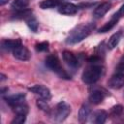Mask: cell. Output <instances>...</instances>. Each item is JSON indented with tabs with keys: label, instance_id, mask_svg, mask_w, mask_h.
Here are the masks:
<instances>
[{
	"label": "cell",
	"instance_id": "1",
	"mask_svg": "<svg viewBox=\"0 0 124 124\" xmlns=\"http://www.w3.org/2000/svg\"><path fill=\"white\" fill-rule=\"evenodd\" d=\"M94 28H95V24L92 22L83 23V24L77 26L70 32L69 36L66 39V43L72 45V44H77V43L81 42L83 39H85L91 34Z\"/></svg>",
	"mask_w": 124,
	"mask_h": 124
},
{
	"label": "cell",
	"instance_id": "2",
	"mask_svg": "<svg viewBox=\"0 0 124 124\" xmlns=\"http://www.w3.org/2000/svg\"><path fill=\"white\" fill-rule=\"evenodd\" d=\"M104 74V67L97 63H91L81 75V79L86 84H93L100 79Z\"/></svg>",
	"mask_w": 124,
	"mask_h": 124
},
{
	"label": "cell",
	"instance_id": "3",
	"mask_svg": "<svg viewBox=\"0 0 124 124\" xmlns=\"http://www.w3.org/2000/svg\"><path fill=\"white\" fill-rule=\"evenodd\" d=\"M45 64H46V66L48 69H50L52 72H54L55 74H57L61 78H65V79H70L71 78V77L69 76V74L61 66L60 61H59V59L57 58L56 55H52V54L48 55L46 58Z\"/></svg>",
	"mask_w": 124,
	"mask_h": 124
},
{
	"label": "cell",
	"instance_id": "4",
	"mask_svg": "<svg viewBox=\"0 0 124 124\" xmlns=\"http://www.w3.org/2000/svg\"><path fill=\"white\" fill-rule=\"evenodd\" d=\"M71 112V107L69 104H67L64 101L59 102L55 108L52 109L51 116L56 122H62L64 121L70 114Z\"/></svg>",
	"mask_w": 124,
	"mask_h": 124
},
{
	"label": "cell",
	"instance_id": "5",
	"mask_svg": "<svg viewBox=\"0 0 124 124\" xmlns=\"http://www.w3.org/2000/svg\"><path fill=\"white\" fill-rule=\"evenodd\" d=\"M28 90L31 91L32 93L38 95L41 99H44V100L48 101V100L51 98V94H50L49 89H48L46 86H45V85L36 84V85H33V86L29 87Z\"/></svg>",
	"mask_w": 124,
	"mask_h": 124
},
{
	"label": "cell",
	"instance_id": "6",
	"mask_svg": "<svg viewBox=\"0 0 124 124\" xmlns=\"http://www.w3.org/2000/svg\"><path fill=\"white\" fill-rule=\"evenodd\" d=\"M108 87L111 89H119L124 86V74L123 73H115L110 77L108 81Z\"/></svg>",
	"mask_w": 124,
	"mask_h": 124
},
{
	"label": "cell",
	"instance_id": "7",
	"mask_svg": "<svg viewBox=\"0 0 124 124\" xmlns=\"http://www.w3.org/2000/svg\"><path fill=\"white\" fill-rule=\"evenodd\" d=\"M13 55L15 58H16L20 61H26L30 58V52H29L28 48L26 46H22L21 44L19 46H17L13 50Z\"/></svg>",
	"mask_w": 124,
	"mask_h": 124
},
{
	"label": "cell",
	"instance_id": "8",
	"mask_svg": "<svg viewBox=\"0 0 124 124\" xmlns=\"http://www.w3.org/2000/svg\"><path fill=\"white\" fill-rule=\"evenodd\" d=\"M58 11L62 15L72 16L78 12V6H76L73 3H62V4H60Z\"/></svg>",
	"mask_w": 124,
	"mask_h": 124
},
{
	"label": "cell",
	"instance_id": "9",
	"mask_svg": "<svg viewBox=\"0 0 124 124\" xmlns=\"http://www.w3.org/2000/svg\"><path fill=\"white\" fill-rule=\"evenodd\" d=\"M110 7H111V4L109 2H104V3L100 4L99 6H97L95 8V10L93 12V16L95 18H101L108 12Z\"/></svg>",
	"mask_w": 124,
	"mask_h": 124
},
{
	"label": "cell",
	"instance_id": "10",
	"mask_svg": "<svg viewBox=\"0 0 124 124\" xmlns=\"http://www.w3.org/2000/svg\"><path fill=\"white\" fill-rule=\"evenodd\" d=\"M6 103L11 106V107H14V106H16L18 104H21L24 102V99H25V95L22 94V93H17V94H14V95H10V96H7L4 98Z\"/></svg>",
	"mask_w": 124,
	"mask_h": 124
},
{
	"label": "cell",
	"instance_id": "11",
	"mask_svg": "<svg viewBox=\"0 0 124 124\" xmlns=\"http://www.w3.org/2000/svg\"><path fill=\"white\" fill-rule=\"evenodd\" d=\"M90 113H91V109H90V107L87 105V104H83L79 110H78V120L80 123H85L88 119V117L90 116Z\"/></svg>",
	"mask_w": 124,
	"mask_h": 124
},
{
	"label": "cell",
	"instance_id": "12",
	"mask_svg": "<svg viewBox=\"0 0 124 124\" xmlns=\"http://www.w3.org/2000/svg\"><path fill=\"white\" fill-rule=\"evenodd\" d=\"M62 56H63V59L64 61L71 67H77L78 64V58L76 57V55L71 52V51H68V50H65L63 51L62 53Z\"/></svg>",
	"mask_w": 124,
	"mask_h": 124
},
{
	"label": "cell",
	"instance_id": "13",
	"mask_svg": "<svg viewBox=\"0 0 124 124\" xmlns=\"http://www.w3.org/2000/svg\"><path fill=\"white\" fill-rule=\"evenodd\" d=\"M104 99H105V93L98 89L93 90L89 95V101L94 105L101 104L104 101Z\"/></svg>",
	"mask_w": 124,
	"mask_h": 124
},
{
	"label": "cell",
	"instance_id": "14",
	"mask_svg": "<svg viewBox=\"0 0 124 124\" xmlns=\"http://www.w3.org/2000/svg\"><path fill=\"white\" fill-rule=\"evenodd\" d=\"M20 44H21V42L19 40H3L1 43V46L3 49L13 51Z\"/></svg>",
	"mask_w": 124,
	"mask_h": 124
},
{
	"label": "cell",
	"instance_id": "15",
	"mask_svg": "<svg viewBox=\"0 0 124 124\" xmlns=\"http://www.w3.org/2000/svg\"><path fill=\"white\" fill-rule=\"evenodd\" d=\"M121 36H122V33L120 31L112 34L110 36V38L108 39V49H113L119 43L120 39H121Z\"/></svg>",
	"mask_w": 124,
	"mask_h": 124
},
{
	"label": "cell",
	"instance_id": "16",
	"mask_svg": "<svg viewBox=\"0 0 124 124\" xmlns=\"http://www.w3.org/2000/svg\"><path fill=\"white\" fill-rule=\"evenodd\" d=\"M107 118H108V113L105 110H97L94 113V117L92 121L96 124H103L106 122Z\"/></svg>",
	"mask_w": 124,
	"mask_h": 124
},
{
	"label": "cell",
	"instance_id": "17",
	"mask_svg": "<svg viewBox=\"0 0 124 124\" xmlns=\"http://www.w3.org/2000/svg\"><path fill=\"white\" fill-rule=\"evenodd\" d=\"M60 2L58 0H44L40 3V8L46 10V9H53L60 6Z\"/></svg>",
	"mask_w": 124,
	"mask_h": 124
},
{
	"label": "cell",
	"instance_id": "18",
	"mask_svg": "<svg viewBox=\"0 0 124 124\" xmlns=\"http://www.w3.org/2000/svg\"><path fill=\"white\" fill-rule=\"evenodd\" d=\"M28 5H29V0H14L12 3V8L16 11H20L26 9Z\"/></svg>",
	"mask_w": 124,
	"mask_h": 124
},
{
	"label": "cell",
	"instance_id": "19",
	"mask_svg": "<svg viewBox=\"0 0 124 124\" xmlns=\"http://www.w3.org/2000/svg\"><path fill=\"white\" fill-rule=\"evenodd\" d=\"M118 22V19H116V18H114V17H112L108 22H107L105 25H103L100 29H99V33H106V32H108V31H109V30H111L115 25H116V23Z\"/></svg>",
	"mask_w": 124,
	"mask_h": 124
},
{
	"label": "cell",
	"instance_id": "20",
	"mask_svg": "<svg viewBox=\"0 0 124 124\" xmlns=\"http://www.w3.org/2000/svg\"><path fill=\"white\" fill-rule=\"evenodd\" d=\"M12 108H13V111L16 114H27L28 112V107L26 104H24V102L16 106H14Z\"/></svg>",
	"mask_w": 124,
	"mask_h": 124
},
{
	"label": "cell",
	"instance_id": "21",
	"mask_svg": "<svg viewBox=\"0 0 124 124\" xmlns=\"http://www.w3.org/2000/svg\"><path fill=\"white\" fill-rule=\"evenodd\" d=\"M26 23H27L28 27L33 32H37V30H38V21H37V19L35 17L30 16L28 18H26Z\"/></svg>",
	"mask_w": 124,
	"mask_h": 124
},
{
	"label": "cell",
	"instance_id": "22",
	"mask_svg": "<svg viewBox=\"0 0 124 124\" xmlns=\"http://www.w3.org/2000/svg\"><path fill=\"white\" fill-rule=\"evenodd\" d=\"M123 112V107L121 105H115L110 108V115L112 117H118Z\"/></svg>",
	"mask_w": 124,
	"mask_h": 124
},
{
	"label": "cell",
	"instance_id": "23",
	"mask_svg": "<svg viewBox=\"0 0 124 124\" xmlns=\"http://www.w3.org/2000/svg\"><path fill=\"white\" fill-rule=\"evenodd\" d=\"M15 18H28L30 16H31V11L29 10H20V11H17L15 15H14Z\"/></svg>",
	"mask_w": 124,
	"mask_h": 124
},
{
	"label": "cell",
	"instance_id": "24",
	"mask_svg": "<svg viewBox=\"0 0 124 124\" xmlns=\"http://www.w3.org/2000/svg\"><path fill=\"white\" fill-rule=\"evenodd\" d=\"M26 120V114H16L15 118L12 120V124H21Z\"/></svg>",
	"mask_w": 124,
	"mask_h": 124
},
{
	"label": "cell",
	"instance_id": "25",
	"mask_svg": "<svg viewBox=\"0 0 124 124\" xmlns=\"http://www.w3.org/2000/svg\"><path fill=\"white\" fill-rule=\"evenodd\" d=\"M36 50L38 51H46L48 49V42H42L39 44H36Z\"/></svg>",
	"mask_w": 124,
	"mask_h": 124
},
{
	"label": "cell",
	"instance_id": "26",
	"mask_svg": "<svg viewBox=\"0 0 124 124\" xmlns=\"http://www.w3.org/2000/svg\"><path fill=\"white\" fill-rule=\"evenodd\" d=\"M46 100H44V99H42V100H38V102H37V105H38V107L41 108V109H43V110H45V111H49V107H48V105L46 104Z\"/></svg>",
	"mask_w": 124,
	"mask_h": 124
},
{
	"label": "cell",
	"instance_id": "27",
	"mask_svg": "<svg viewBox=\"0 0 124 124\" xmlns=\"http://www.w3.org/2000/svg\"><path fill=\"white\" fill-rule=\"evenodd\" d=\"M115 71L116 73H124V55L120 58L119 62L117 63L115 67Z\"/></svg>",
	"mask_w": 124,
	"mask_h": 124
},
{
	"label": "cell",
	"instance_id": "28",
	"mask_svg": "<svg viewBox=\"0 0 124 124\" xmlns=\"http://www.w3.org/2000/svg\"><path fill=\"white\" fill-rule=\"evenodd\" d=\"M123 16H124V4H123V5L121 6V8L113 15L112 17H114V18H116V19L119 20V19H120L121 17H123Z\"/></svg>",
	"mask_w": 124,
	"mask_h": 124
},
{
	"label": "cell",
	"instance_id": "29",
	"mask_svg": "<svg viewBox=\"0 0 124 124\" xmlns=\"http://www.w3.org/2000/svg\"><path fill=\"white\" fill-rule=\"evenodd\" d=\"M8 2V0H0V5H4Z\"/></svg>",
	"mask_w": 124,
	"mask_h": 124
},
{
	"label": "cell",
	"instance_id": "30",
	"mask_svg": "<svg viewBox=\"0 0 124 124\" xmlns=\"http://www.w3.org/2000/svg\"><path fill=\"white\" fill-rule=\"evenodd\" d=\"M4 79H6V77H5L3 74H1V81H3Z\"/></svg>",
	"mask_w": 124,
	"mask_h": 124
}]
</instances>
